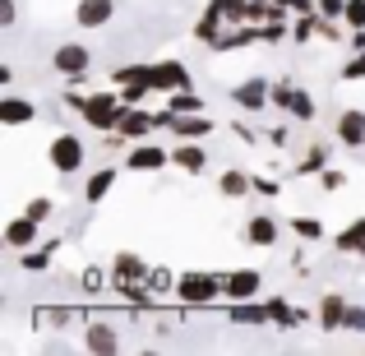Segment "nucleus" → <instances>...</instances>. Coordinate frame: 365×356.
<instances>
[{"mask_svg": "<svg viewBox=\"0 0 365 356\" xmlns=\"http://www.w3.org/2000/svg\"><path fill=\"white\" fill-rule=\"evenodd\" d=\"M125 162H130V171H162V167L171 162V153L162 148V143H148V139H139V143L130 148V158H125Z\"/></svg>", "mask_w": 365, "mask_h": 356, "instance_id": "obj_9", "label": "nucleus"}, {"mask_svg": "<svg viewBox=\"0 0 365 356\" xmlns=\"http://www.w3.org/2000/svg\"><path fill=\"white\" fill-rule=\"evenodd\" d=\"M347 333H365V305H347V320H342Z\"/></svg>", "mask_w": 365, "mask_h": 356, "instance_id": "obj_33", "label": "nucleus"}, {"mask_svg": "<svg viewBox=\"0 0 365 356\" xmlns=\"http://www.w3.org/2000/svg\"><path fill=\"white\" fill-rule=\"evenodd\" d=\"M245 236L255 240V245H273V240H277V223L268 213H259V218H250V223H245Z\"/></svg>", "mask_w": 365, "mask_h": 356, "instance_id": "obj_24", "label": "nucleus"}, {"mask_svg": "<svg viewBox=\"0 0 365 356\" xmlns=\"http://www.w3.org/2000/svg\"><path fill=\"white\" fill-rule=\"evenodd\" d=\"M116 176H120L116 167H98L88 176V185H83V199H88V204H102V199L111 195V185H116Z\"/></svg>", "mask_w": 365, "mask_h": 356, "instance_id": "obj_20", "label": "nucleus"}, {"mask_svg": "<svg viewBox=\"0 0 365 356\" xmlns=\"http://www.w3.org/2000/svg\"><path fill=\"white\" fill-rule=\"evenodd\" d=\"M342 320H347V301H342V296L338 292H329V296H324V301H319V329H342Z\"/></svg>", "mask_w": 365, "mask_h": 356, "instance_id": "obj_21", "label": "nucleus"}, {"mask_svg": "<svg viewBox=\"0 0 365 356\" xmlns=\"http://www.w3.org/2000/svg\"><path fill=\"white\" fill-rule=\"evenodd\" d=\"M111 14H116V0H79L74 5V24L79 28H107L111 24Z\"/></svg>", "mask_w": 365, "mask_h": 356, "instance_id": "obj_10", "label": "nucleus"}, {"mask_svg": "<svg viewBox=\"0 0 365 356\" xmlns=\"http://www.w3.org/2000/svg\"><path fill=\"white\" fill-rule=\"evenodd\" d=\"M217 19H227V14H222V5L213 0V5H208V14H204V24L195 28V37H199V42H213V37H217Z\"/></svg>", "mask_w": 365, "mask_h": 356, "instance_id": "obj_27", "label": "nucleus"}, {"mask_svg": "<svg viewBox=\"0 0 365 356\" xmlns=\"http://www.w3.org/2000/svg\"><path fill=\"white\" fill-rule=\"evenodd\" d=\"M153 88H162V93L190 88V70H185L180 61H162V65H153Z\"/></svg>", "mask_w": 365, "mask_h": 356, "instance_id": "obj_14", "label": "nucleus"}, {"mask_svg": "<svg viewBox=\"0 0 365 356\" xmlns=\"http://www.w3.org/2000/svg\"><path fill=\"white\" fill-rule=\"evenodd\" d=\"M255 190H259V195H277L282 185H277V180H255Z\"/></svg>", "mask_w": 365, "mask_h": 356, "instance_id": "obj_44", "label": "nucleus"}, {"mask_svg": "<svg viewBox=\"0 0 365 356\" xmlns=\"http://www.w3.org/2000/svg\"><path fill=\"white\" fill-rule=\"evenodd\" d=\"M19 268H28V273H42V268H51V245H46V250H28V255H19Z\"/></svg>", "mask_w": 365, "mask_h": 356, "instance_id": "obj_29", "label": "nucleus"}, {"mask_svg": "<svg viewBox=\"0 0 365 356\" xmlns=\"http://www.w3.org/2000/svg\"><path fill=\"white\" fill-rule=\"evenodd\" d=\"M268 315H273V324H282V329H296V324L305 320V310H292L282 296H273V301H268Z\"/></svg>", "mask_w": 365, "mask_h": 356, "instance_id": "obj_26", "label": "nucleus"}, {"mask_svg": "<svg viewBox=\"0 0 365 356\" xmlns=\"http://www.w3.org/2000/svg\"><path fill=\"white\" fill-rule=\"evenodd\" d=\"M130 111V102L120 98V93H93L88 102H83V111L79 116L93 125V130H102V134H116V125H120V116Z\"/></svg>", "mask_w": 365, "mask_h": 356, "instance_id": "obj_1", "label": "nucleus"}, {"mask_svg": "<svg viewBox=\"0 0 365 356\" xmlns=\"http://www.w3.org/2000/svg\"><path fill=\"white\" fill-rule=\"evenodd\" d=\"M356 255H361V259H365V245H361V250H356Z\"/></svg>", "mask_w": 365, "mask_h": 356, "instance_id": "obj_45", "label": "nucleus"}, {"mask_svg": "<svg viewBox=\"0 0 365 356\" xmlns=\"http://www.w3.org/2000/svg\"><path fill=\"white\" fill-rule=\"evenodd\" d=\"M111 79L120 83V98L130 102V107H139V102L153 93V65H125V70H116Z\"/></svg>", "mask_w": 365, "mask_h": 356, "instance_id": "obj_4", "label": "nucleus"}, {"mask_svg": "<svg viewBox=\"0 0 365 356\" xmlns=\"http://www.w3.org/2000/svg\"><path fill=\"white\" fill-rule=\"evenodd\" d=\"M46 158H51V167L61 171V176H74V171L83 167V139L79 134H56L51 148H46Z\"/></svg>", "mask_w": 365, "mask_h": 356, "instance_id": "obj_3", "label": "nucleus"}, {"mask_svg": "<svg viewBox=\"0 0 365 356\" xmlns=\"http://www.w3.org/2000/svg\"><path fill=\"white\" fill-rule=\"evenodd\" d=\"M338 143L342 148H365V111L361 107H347L338 116Z\"/></svg>", "mask_w": 365, "mask_h": 356, "instance_id": "obj_12", "label": "nucleus"}, {"mask_svg": "<svg viewBox=\"0 0 365 356\" xmlns=\"http://www.w3.org/2000/svg\"><path fill=\"white\" fill-rule=\"evenodd\" d=\"M19 24V5L14 0H0V28H14Z\"/></svg>", "mask_w": 365, "mask_h": 356, "instance_id": "obj_40", "label": "nucleus"}, {"mask_svg": "<svg viewBox=\"0 0 365 356\" xmlns=\"http://www.w3.org/2000/svg\"><path fill=\"white\" fill-rule=\"evenodd\" d=\"M171 130H176V139H204V134H213V121L204 111H190V116H171Z\"/></svg>", "mask_w": 365, "mask_h": 356, "instance_id": "obj_19", "label": "nucleus"}, {"mask_svg": "<svg viewBox=\"0 0 365 356\" xmlns=\"http://www.w3.org/2000/svg\"><path fill=\"white\" fill-rule=\"evenodd\" d=\"M148 278V264H143L139 255H130V250H120L116 259H111V287H134V283H143Z\"/></svg>", "mask_w": 365, "mask_h": 356, "instance_id": "obj_8", "label": "nucleus"}, {"mask_svg": "<svg viewBox=\"0 0 365 356\" xmlns=\"http://www.w3.org/2000/svg\"><path fill=\"white\" fill-rule=\"evenodd\" d=\"M102 283H107L102 268H88V273H83V287H88V292H102Z\"/></svg>", "mask_w": 365, "mask_h": 356, "instance_id": "obj_41", "label": "nucleus"}, {"mask_svg": "<svg viewBox=\"0 0 365 356\" xmlns=\"http://www.w3.org/2000/svg\"><path fill=\"white\" fill-rule=\"evenodd\" d=\"M273 107H282L287 116L301 121V125L314 121V98L305 88H296V83H277V88H273Z\"/></svg>", "mask_w": 365, "mask_h": 356, "instance_id": "obj_6", "label": "nucleus"}, {"mask_svg": "<svg viewBox=\"0 0 365 356\" xmlns=\"http://www.w3.org/2000/svg\"><path fill=\"white\" fill-rule=\"evenodd\" d=\"M292 227H296V236H305V240H319L324 236V227L314 223V218H292Z\"/></svg>", "mask_w": 365, "mask_h": 356, "instance_id": "obj_32", "label": "nucleus"}, {"mask_svg": "<svg viewBox=\"0 0 365 356\" xmlns=\"http://www.w3.org/2000/svg\"><path fill=\"white\" fill-rule=\"evenodd\" d=\"M232 102H236V107H245V111H264L268 102H273V88H268L264 79H245V83H236V88H232Z\"/></svg>", "mask_w": 365, "mask_h": 356, "instance_id": "obj_11", "label": "nucleus"}, {"mask_svg": "<svg viewBox=\"0 0 365 356\" xmlns=\"http://www.w3.org/2000/svg\"><path fill=\"white\" fill-rule=\"evenodd\" d=\"M88 65H93V51L83 42H65V46H56V51H51V70H61L65 79H83Z\"/></svg>", "mask_w": 365, "mask_h": 356, "instance_id": "obj_5", "label": "nucleus"}, {"mask_svg": "<svg viewBox=\"0 0 365 356\" xmlns=\"http://www.w3.org/2000/svg\"><path fill=\"white\" fill-rule=\"evenodd\" d=\"M217 5H222V14L232 19V24H245V5L250 0H217Z\"/></svg>", "mask_w": 365, "mask_h": 356, "instance_id": "obj_34", "label": "nucleus"}, {"mask_svg": "<svg viewBox=\"0 0 365 356\" xmlns=\"http://www.w3.org/2000/svg\"><path fill=\"white\" fill-rule=\"evenodd\" d=\"M28 121H37V107L28 98H0V125H28Z\"/></svg>", "mask_w": 365, "mask_h": 356, "instance_id": "obj_17", "label": "nucleus"}, {"mask_svg": "<svg viewBox=\"0 0 365 356\" xmlns=\"http://www.w3.org/2000/svg\"><path fill=\"white\" fill-rule=\"evenodd\" d=\"M342 79H365V51H356L347 65H342Z\"/></svg>", "mask_w": 365, "mask_h": 356, "instance_id": "obj_37", "label": "nucleus"}, {"mask_svg": "<svg viewBox=\"0 0 365 356\" xmlns=\"http://www.w3.org/2000/svg\"><path fill=\"white\" fill-rule=\"evenodd\" d=\"M319 185H324V190H329V195H333V190H342V185H347V171L329 167V171H324V176H319Z\"/></svg>", "mask_w": 365, "mask_h": 356, "instance_id": "obj_36", "label": "nucleus"}, {"mask_svg": "<svg viewBox=\"0 0 365 356\" xmlns=\"http://www.w3.org/2000/svg\"><path fill=\"white\" fill-rule=\"evenodd\" d=\"M259 287H264V278L255 268H236V273H227V301H255Z\"/></svg>", "mask_w": 365, "mask_h": 356, "instance_id": "obj_13", "label": "nucleus"}, {"mask_svg": "<svg viewBox=\"0 0 365 356\" xmlns=\"http://www.w3.org/2000/svg\"><path fill=\"white\" fill-rule=\"evenodd\" d=\"M314 5H319L324 19H342V14H347V0H314Z\"/></svg>", "mask_w": 365, "mask_h": 356, "instance_id": "obj_38", "label": "nucleus"}, {"mask_svg": "<svg viewBox=\"0 0 365 356\" xmlns=\"http://www.w3.org/2000/svg\"><path fill=\"white\" fill-rule=\"evenodd\" d=\"M171 162H176V167H180V171H190V176H199V171H204V167H208V153H204V148H199V143H195V139H180V143H176V148H171Z\"/></svg>", "mask_w": 365, "mask_h": 356, "instance_id": "obj_16", "label": "nucleus"}, {"mask_svg": "<svg viewBox=\"0 0 365 356\" xmlns=\"http://www.w3.org/2000/svg\"><path fill=\"white\" fill-rule=\"evenodd\" d=\"M158 125H162V116H148V111H143V107H130V111H125V116H120L116 134H120L125 143H139V139H148V134L158 130Z\"/></svg>", "mask_w": 365, "mask_h": 356, "instance_id": "obj_7", "label": "nucleus"}, {"mask_svg": "<svg viewBox=\"0 0 365 356\" xmlns=\"http://www.w3.org/2000/svg\"><path fill=\"white\" fill-rule=\"evenodd\" d=\"M171 116H190V111H204V98H199V93L195 88H176V93H171Z\"/></svg>", "mask_w": 365, "mask_h": 356, "instance_id": "obj_25", "label": "nucleus"}, {"mask_svg": "<svg viewBox=\"0 0 365 356\" xmlns=\"http://www.w3.org/2000/svg\"><path fill=\"white\" fill-rule=\"evenodd\" d=\"M217 190H222L227 199H245L250 190H255V180H250L245 171H236V167H232V171H222V180H217Z\"/></svg>", "mask_w": 365, "mask_h": 356, "instance_id": "obj_23", "label": "nucleus"}, {"mask_svg": "<svg viewBox=\"0 0 365 356\" xmlns=\"http://www.w3.org/2000/svg\"><path fill=\"white\" fill-rule=\"evenodd\" d=\"M24 213H28V218H37V223H46V218H51V199H33Z\"/></svg>", "mask_w": 365, "mask_h": 356, "instance_id": "obj_39", "label": "nucleus"}, {"mask_svg": "<svg viewBox=\"0 0 365 356\" xmlns=\"http://www.w3.org/2000/svg\"><path fill=\"white\" fill-rule=\"evenodd\" d=\"M176 296L185 305H208V301H217V296H227V278H217V273H180L176 278Z\"/></svg>", "mask_w": 365, "mask_h": 356, "instance_id": "obj_2", "label": "nucleus"}, {"mask_svg": "<svg viewBox=\"0 0 365 356\" xmlns=\"http://www.w3.org/2000/svg\"><path fill=\"white\" fill-rule=\"evenodd\" d=\"M287 37V28H282V19H268V24H259V42L264 46H277Z\"/></svg>", "mask_w": 365, "mask_h": 356, "instance_id": "obj_31", "label": "nucleus"}, {"mask_svg": "<svg viewBox=\"0 0 365 356\" xmlns=\"http://www.w3.org/2000/svg\"><path fill=\"white\" fill-rule=\"evenodd\" d=\"M314 28H319V24H314V19H310V14H305V19H301V24H296V42H305V37H314Z\"/></svg>", "mask_w": 365, "mask_h": 356, "instance_id": "obj_42", "label": "nucleus"}, {"mask_svg": "<svg viewBox=\"0 0 365 356\" xmlns=\"http://www.w3.org/2000/svg\"><path fill=\"white\" fill-rule=\"evenodd\" d=\"M83 347H88V352H98V356H111V352H116L120 347V333L116 329H111V324H88V329H83Z\"/></svg>", "mask_w": 365, "mask_h": 356, "instance_id": "obj_15", "label": "nucleus"}, {"mask_svg": "<svg viewBox=\"0 0 365 356\" xmlns=\"http://www.w3.org/2000/svg\"><path fill=\"white\" fill-rule=\"evenodd\" d=\"M143 283H148L153 296H158V292H171V287H176V278H171L167 268H148V278H143Z\"/></svg>", "mask_w": 365, "mask_h": 356, "instance_id": "obj_30", "label": "nucleus"}, {"mask_svg": "<svg viewBox=\"0 0 365 356\" xmlns=\"http://www.w3.org/2000/svg\"><path fill=\"white\" fill-rule=\"evenodd\" d=\"M37 227H42V223H37V218H14V223H9L5 227V245L9 250H28V245H33V240H37Z\"/></svg>", "mask_w": 365, "mask_h": 356, "instance_id": "obj_18", "label": "nucleus"}, {"mask_svg": "<svg viewBox=\"0 0 365 356\" xmlns=\"http://www.w3.org/2000/svg\"><path fill=\"white\" fill-rule=\"evenodd\" d=\"M282 5H287V9H296V14H310V9H314L310 0H282Z\"/></svg>", "mask_w": 365, "mask_h": 356, "instance_id": "obj_43", "label": "nucleus"}, {"mask_svg": "<svg viewBox=\"0 0 365 356\" xmlns=\"http://www.w3.org/2000/svg\"><path fill=\"white\" fill-rule=\"evenodd\" d=\"M232 324H259V329H264V324H273V315H268V305H255V301H232Z\"/></svg>", "mask_w": 365, "mask_h": 356, "instance_id": "obj_22", "label": "nucleus"}, {"mask_svg": "<svg viewBox=\"0 0 365 356\" xmlns=\"http://www.w3.org/2000/svg\"><path fill=\"white\" fill-rule=\"evenodd\" d=\"M361 245H365V218H356V223H351L347 232L338 236V250H351V255H356Z\"/></svg>", "mask_w": 365, "mask_h": 356, "instance_id": "obj_28", "label": "nucleus"}, {"mask_svg": "<svg viewBox=\"0 0 365 356\" xmlns=\"http://www.w3.org/2000/svg\"><path fill=\"white\" fill-rule=\"evenodd\" d=\"M347 28H365V0H347Z\"/></svg>", "mask_w": 365, "mask_h": 356, "instance_id": "obj_35", "label": "nucleus"}]
</instances>
